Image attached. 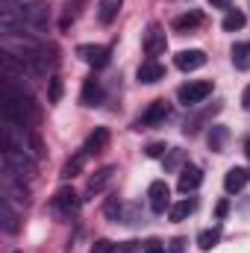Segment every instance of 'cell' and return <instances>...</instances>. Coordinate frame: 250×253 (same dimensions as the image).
Here are the masks:
<instances>
[{
    "label": "cell",
    "mask_w": 250,
    "mask_h": 253,
    "mask_svg": "<svg viewBox=\"0 0 250 253\" xmlns=\"http://www.w3.org/2000/svg\"><path fill=\"white\" fill-rule=\"evenodd\" d=\"M212 88H215L212 80H188L186 85L177 88V100L183 106H197V103H203L212 94Z\"/></svg>",
    "instance_id": "1"
},
{
    "label": "cell",
    "mask_w": 250,
    "mask_h": 253,
    "mask_svg": "<svg viewBox=\"0 0 250 253\" xmlns=\"http://www.w3.org/2000/svg\"><path fill=\"white\" fill-rule=\"evenodd\" d=\"M141 47H144L147 59H156V56H162V53L168 50V39H165L162 24H147L144 39H141Z\"/></svg>",
    "instance_id": "2"
},
{
    "label": "cell",
    "mask_w": 250,
    "mask_h": 253,
    "mask_svg": "<svg viewBox=\"0 0 250 253\" xmlns=\"http://www.w3.org/2000/svg\"><path fill=\"white\" fill-rule=\"evenodd\" d=\"M50 206H53L56 218H71V215H77V209H80V197H77V191L71 189V186H62V189L53 194Z\"/></svg>",
    "instance_id": "3"
},
{
    "label": "cell",
    "mask_w": 250,
    "mask_h": 253,
    "mask_svg": "<svg viewBox=\"0 0 250 253\" xmlns=\"http://www.w3.org/2000/svg\"><path fill=\"white\" fill-rule=\"evenodd\" d=\"M171 118V106H168V100H153L150 106H147V112L135 121V129H150V126H159L165 124Z\"/></svg>",
    "instance_id": "4"
},
{
    "label": "cell",
    "mask_w": 250,
    "mask_h": 253,
    "mask_svg": "<svg viewBox=\"0 0 250 253\" xmlns=\"http://www.w3.org/2000/svg\"><path fill=\"white\" fill-rule=\"evenodd\" d=\"M77 56H80L85 65H91L94 71L106 68V65H109V59H112L109 47H103V44H80V47H77Z\"/></svg>",
    "instance_id": "5"
},
{
    "label": "cell",
    "mask_w": 250,
    "mask_h": 253,
    "mask_svg": "<svg viewBox=\"0 0 250 253\" xmlns=\"http://www.w3.org/2000/svg\"><path fill=\"white\" fill-rule=\"evenodd\" d=\"M147 197H150V209H153V212H165V209H171V189H168L165 180L150 183Z\"/></svg>",
    "instance_id": "6"
},
{
    "label": "cell",
    "mask_w": 250,
    "mask_h": 253,
    "mask_svg": "<svg viewBox=\"0 0 250 253\" xmlns=\"http://www.w3.org/2000/svg\"><path fill=\"white\" fill-rule=\"evenodd\" d=\"M138 83H144V85H153V83H159L162 77H165V68L159 59H144V62L138 65Z\"/></svg>",
    "instance_id": "7"
},
{
    "label": "cell",
    "mask_w": 250,
    "mask_h": 253,
    "mask_svg": "<svg viewBox=\"0 0 250 253\" xmlns=\"http://www.w3.org/2000/svg\"><path fill=\"white\" fill-rule=\"evenodd\" d=\"M80 100H83V106H100V103H103V85H100L97 77H88V80L83 83Z\"/></svg>",
    "instance_id": "8"
},
{
    "label": "cell",
    "mask_w": 250,
    "mask_h": 253,
    "mask_svg": "<svg viewBox=\"0 0 250 253\" xmlns=\"http://www.w3.org/2000/svg\"><path fill=\"white\" fill-rule=\"evenodd\" d=\"M174 65L180 68V71H197V68H203L206 65V53L203 50H180L177 56H174Z\"/></svg>",
    "instance_id": "9"
},
{
    "label": "cell",
    "mask_w": 250,
    "mask_h": 253,
    "mask_svg": "<svg viewBox=\"0 0 250 253\" xmlns=\"http://www.w3.org/2000/svg\"><path fill=\"white\" fill-rule=\"evenodd\" d=\"M200 183H203V171L197 168V165H186L183 171H180V180H177V189L188 194V191L200 189Z\"/></svg>",
    "instance_id": "10"
},
{
    "label": "cell",
    "mask_w": 250,
    "mask_h": 253,
    "mask_svg": "<svg viewBox=\"0 0 250 253\" xmlns=\"http://www.w3.org/2000/svg\"><path fill=\"white\" fill-rule=\"evenodd\" d=\"M112 177H115V168L112 165H106V168H100L91 180H88V189H85V200H91L94 194H100V191L106 189L109 183H112Z\"/></svg>",
    "instance_id": "11"
},
{
    "label": "cell",
    "mask_w": 250,
    "mask_h": 253,
    "mask_svg": "<svg viewBox=\"0 0 250 253\" xmlns=\"http://www.w3.org/2000/svg\"><path fill=\"white\" fill-rule=\"evenodd\" d=\"M109 141H112V132L106 129V126H94V132L85 138V153H100V150H106L109 147Z\"/></svg>",
    "instance_id": "12"
},
{
    "label": "cell",
    "mask_w": 250,
    "mask_h": 253,
    "mask_svg": "<svg viewBox=\"0 0 250 253\" xmlns=\"http://www.w3.org/2000/svg\"><path fill=\"white\" fill-rule=\"evenodd\" d=\"M203 24V15L197 12V9H191V12H186V15H177L174 18V33H180V36H186V33H194L197 27Z\"/></svg>",
    "instance_id": "13"
},
{
    "label": "cell",
    "mask_w": 250,
    "mask_h": 253,
    "mask_svg": "<svg viewBox=\"0 0 250 253\" xmlns=\"http://www.w3.org/2000/svg\"><path fill=\"white\" fill-rule=\"evenodd\" d=\"M248 183H250V168H230L227 177H224V189L230 191V194L242 191Z\"/></svg>",
    "instance_id": "14"
},
{
    "label": "cell",
    "mask_w": 250,
    "mask_h": 253,
    "mask_svg": "<svg viewBox=\"0 0 250 253\" xmlns=\"http://www.w3.org/2000/svg\"><path fill=\"white\" fill-rule=\"evenodd\" d=\"M121 6H124V0H100V6H97V18H100V24L109 27V24L118 18Z\"/></svg>",
    "instance_id": "15"
},
{
    "label": "cell",
    "mask_w": 250,
    "mask_h": 253,
    "mask_svg": "<svg viewBox=\"0 0 250 253\" xmlns=\"http://www.w3.org/2000/svg\"><path fill=\"white\" fill-rule=\"evenodd\" d=\"M0 218H3V230H6V233H18L21 224H18V212L9 206V197L0 200Z\"/></svg>",
    "instance_id": "16"
},
{
    "label": "cell",
    "mask_w": 250,
    "mask_h": 253,
    "mask_svg": "<svg viewBox=\"0 0 250 253\" xmlns=\"http://www.w3.org/2000/svg\"><path fill=\"white\" fill-rule=\"evenodd\" d=\"M83 9H85V0H65V6H62V30H68V27L80 18Z\"/></svg>",
    "instance_id": "17"
},
{
    "label": "cell",
    "mask_w": 250,
    "mask_h": 253,
    "mask_svg": "<svg viewBox=\"0 0 250 253\" xmlns=\"http://www.w3.org/2000/svg\"><path fill=\"white\" fill-rule=\"evenodd\" d=\"M233 65L239 68V71H248L250 68V42H239V44H233Z\"/></svg>",
    "instance_id": "18"
},
{
    "label": "cell",
    "mask_w": 250,
    "mask_h": 253,
    "mask_svg": "<svg viewBox=\"0 0 250 253\" xmlns=\"http://www.w3.org/2000/svg\"><path fill=\"white\" fill-rule=\"evenodd\" d=\"M194 209H197V200H194V197H183L180 203L171 206V221H186Z\"/></svg>",
    "instance_id": "19"
},
{
    "label": "cell",
    "mask_w": 250,
    "mask_h": 253,
    "mask_svg": "<svg viewBox=\"0 0 250 253\" xmlns=\"http://www.w3.org/2000/svg\"><path fill=\"white\" fill-rule=\"evenodd\" d=\"M227 126H221V124H215L212 129H209V135H206V141H209V147L215 150V153H221L224 150V144H227Z\"/></svg>",
    "instance_id": "20"
},
{
    "label": "cell",
    "mask_w": 250,
    "mask_h": 253,
    "mask_svg": "<svg viewBox=\"0 0 250 253\" xmlns=\"http://www.w3.org/2000/svg\"><path fill=\"white\" fill-rule=\"evenodd\" d=\"M248 24V18H245V12H239V9H230L227 15H224V21H221V27L227 30V33H236V30H242Z\"/></svg>",
    "instance_id": "21"
},
{
    "label": "cell",
    "mask_w": 250,
    "mask_h": 253,
    "mask_svg": "<svg viewBox=\"0 0 250 253\" xmlns=\"http://www.w3.org/2000/svg\"><path fill=\"white\" fill-rule=\"evenodd\" d=\"M85 156H88V153L83 150V153H77L74 159H68V162H65V168H62V177H65V180H71V177H77V174L83 171V162H85Z\"/></svg>",
    "instance_id": "22"
},
{
    "label": "cell",
    "mask_w": 250,
    "mask_h": 253,
    "mask_svg": "<svg viewBox=\"0 0 250 253\" xmlns=\"http://www.w3.org/2000/svg\"><path fill=\"white\" fill-rule=\"evenodd\" d=\"M218 242H221V230H203V233L197 236V248H200V251H212Z\"/></svg>",
    "instance_id": "23"
},
{
    "label": "cell",
    "mask_w": 250,
    "mask_h": 253,
    "mask_svg": "<svg viewBox=\"0 0 250 253\" xmlns=\"http://www.w3.org/2000/svg\"><path fill=\"white\" fill-rule=\"evenodd\" d=\"M186 162V150H168L165 153V171H177Z\"/></svg>",
    "instance_id": "24"
},
{
    "label": "cell",
    "mask_w": 250,
    "mask_h": 253,
    "mask_svg": "<svg viewBox=\"0 0 250 253\" xmlns=\"http://www.w3.org/2000/svg\"><path fill=\"white\" fill-rule=\"evenodd\" d=\"M47 83H50V88H47V103H59V100H62V80H59V77H50Z\"/></svg>",
    "instance_id": "25"
},
{
    "label": "cell",
    "mask_w": 250,
    "mask_h": 253,
    "mask_svg": "<svg viewBox=\"0 0 250 253\" xmlns=\"http://www.w3.org/2000/svg\"><path fill=\"white\" fill-rule=\"evenodd\" d=\"M103 212H106V218H112V221H121V200H118V197H109Z\"/></svg>",
    "instance_id": "26"
},
{
    "label": "cell",
    "mask_w": 250,
    "mask_h": 253,
    "mask_svg": "<svg viewBox=\"0 0 250 253\" xmlns=\"http://www.w3.org/2000/svg\"><path fill=\"white\" fill-rule=\"evenodd\" d=\"M144 153H147L150 159H159V156H165V153H168V147H165L162 141H153V144H147V147H144Z\"/></svg>",
    "instance_id": "27"
},
{
    "label": "cell",
    "mask_w": 250,
    "mask_h": 253,
    "mask_svg": "<svg viewBox=\"0 0 250 253\" xmlns=\"http://www.w3.org/2000/svg\"><path fill=\"white\" fill-rule=\"evenodd\" d=\"M138 251H144L138 242H121V245L112 248V253H138Z\"/></svg>",
    "instance_id": "28"
},
{
    "label": "cell",
    "mask_w": 250,
    "mask_h": 253,
    "mask_svg": "<svg viewBox=\"0 0 250 253\" xmlns=\"http://www.w3.org/2000/svg\"><path fill=\"white\" fill-rule=\"evenodd\" d=\"M144 253H165V245L159 239H147L144 242Z\"/></svg>",
    "instance_id": "29"
},
{
    "label": "cell",
    "mask_w": 250,
    "mask_h": 253,
    "mask_svg": "<svg viewBox=\"0 0 250 253\" xmlns=\"http://www.w3.org/2000/svg\"><path fill=\"white\" fill-rule=\"evenodd\" d=\"M112 242H106V239H100V242H94V248H91V253H112Z\"/></svg>",
    "instance_id": "30"
},
{
    "label": "cell",
    "mask_w": 250,
    "mask_h": 253,
    "mask_svg": "<svg viewBox=\"0 0 250 253\" xmlns=\"http://www.w3.org/2000/svg\"><path fill=\"white\" fill-rule=\"evenodd\" d=\"M227 212H230V203H227V200H221V203H218V209H215V215H218V218H224Z\"/></svg>",
    "instance_id": "31"
},
{
    "label": "cell",
    "mask_w": 250,
    "mask_h": 253,
    "mask_svg": "<svg viewBox=\"0 0 250 253\" xmlns=\"http://www.w3.org/2000/svg\"><path fill=\"white\" fill-rule=\"evenodd\" d=\"M230 3H233V0H209L212 9H230Z\"/></svg>",
    "instance_id": "32"
},
{
    "label": "cell",
    "mask_w": 250,
    "mask_h": 253,
    "mask_svg": "<svg viewBox=\"0 0 250 253\" xmlns=\"http://www.w3.org/2000/svg\"><path fill=\"white\" fill-rule=\"evenodd\" d=\"M183 245H186L183 239H174V242H171V253H183Z\"/></svg>",
    "instance_id": "33"
},
{
    "label": "cell",
    "mask_w": 250,
    "mask_h": 253,
    "mask_svg": "<svg viewBox=\"0 0 250 253\" xmlns=\"http://www.w3.org/2000/svg\"><path fill=\"white\" fill-rule=\"evenodd\" d=\"M242 106H245V109H250V85L245 88V94H242Z\"/></svg>",
    "instance_id": "34"
},
{
    "label": "cell",
    "mask_w": 250,
    "mask_h": 253,
    "mask_svg": "<svg viewBox=\"0 0 250 253\" xmlns=\"http://www.w3.org/2000/svg\"><path fill=\"white\" fill-rule=\"evenodd\" d=\"M245 156H248V159H250V138H248V141H245Z\"/></svg>",
    "instance_id": "35"
}]
</instances>
